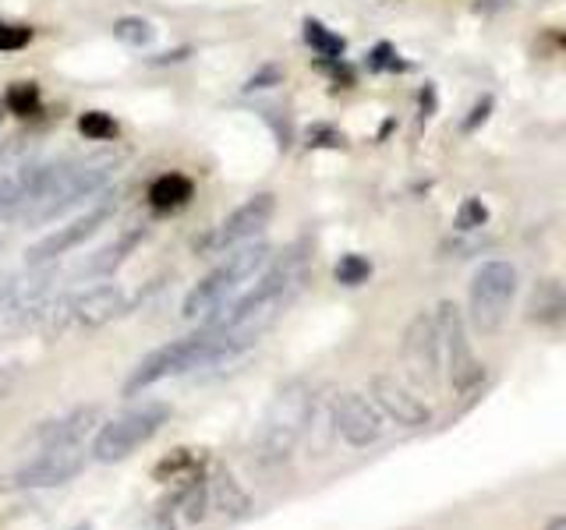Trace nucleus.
<instances>
[{"mask_svg":"<svg viewBox=\"0 0 566 530\" xmlns=\"http://www.w3.org/2000/svg\"><path fill=\"white\" fill-rule=\"evenodd\" d=\"M117 170H120V156H114V152L85 156V159H61L50 188L40 194V202H35L22 220L35 226V223L64 216L67 209H75L93 199V194H99Z\"/></svg>","mask_w":566,"mask_h":530,"instance_id":"nucleus-1","label":"nucleus"},{"mask_svg":"<svg viewBox=\"0 0 566 530\" xmlns=\"http://www.w3.org/2000/svg\"><path fill=\"white\" fill-rule=\"evenodd\" d=\"M312 389L308 382H287L273 396L270 411H265L259 432H255V459L262 467H280L294 456V449L305 438V424H308V411H312Z\"/></svg>","mask_w":566,"mask_h":530,"instance_id":"nucleus-2","label":"nucleus"},{"mask_svg":"<svg viewBox=\"0 0 566 530\" xmlns=\"http://www.w3.org/2000/svg\"><path fill=\"white\" fill-rule=\"evenodd\" d=\"M217 361H227L223 329L202 326L199 332L185 336V340H174L167 347L153 350L149 358H142L138 368L128 375V382H124V396H138V393H146L149 385L164 382L170 375H185L191 368H206Z\"/></svg>","mask_w":566,"mask_h":530,"instance_id":"nucleus-3","label":"nucleus"},{"mask_svg":"<svg viewBox=\"0 0 566 530\" xmlns=\"http://www.w3.org/2000/svg\"><path fill=\"white\" fill-rule=\"evenodd\" d=\"M273 258V247L270 244H241L234 247V255H227L217 269L209 276H202L199 283L191 287V294L185 297V318H206L217 308H223L230 297H234L248 279L259 276L265 265Z\"/></svg>","mask_w":566,"mask_h":530,"instance_id":"nucleus-4","label":"nucleus"},{"mask_svg":"<svg viewBox=\"0 0 566 530\" xmlns=\"http://www.w3.org/2000/svg\"><path fill=\"white\" fill-rule=\"evenodd\" d=\"M517 290H521V273L513 262L489 258L485 265H478L468 287V315L478 336H495L506 326Z\"/></svg>","mask_w":566,"mask_h":530,"instance_id":"nucleus-5","label":"nucleus"},{"mask_svg":"<svg viewBox=\"0 0 566 530\" xmlns=\"http://www.w3.org/2000/svg\"><path fill=\"white\" fill-rule=\"evenodd\" d=\"M124 311H128V297H124V290L114 287V283H96V287L67 294L57 300V305L43 308V329H46V336H57L67 326L99 329L106 322H114V318Z\"/></svg>","mask_w":566,"mask_h":530,"instance_id":"nucleus-6","label":"nucleus"},{"mask_svg":"<svg viewBox=\"0 0 566 530\" xmlns=\"http://www.w3.org/2000/svg\"><path fill=\"white\" fill-rule=\"evenodd\" d=\"M167 421H170V406L156 403V400L146 406H135V411L120 414L114 421H106L93 438V459L96 464H120V459H128L132 453L146 446Z\"/></svg>","mask_w":566,"mask_h":530,"instance_id":"nucleus-7","label":"nucleus"},{"mask_svg":"<svg viewBox=\"0 0 566 530\" xmlns=\"http://www.w3.org/2000/svg\"><path fill=\"white\" fill-rule=\"evenodd\" d=\"M436 332H439V350L447 358V375L453 393H471L482 382V361L471 350V332L468 318L460 311L457 300H439L436 305Z\"/></svg>","mask_w":566,"mask_h":530,"instance_id":"nucleus-8","label":"nucleus"},{"mask_svg":"<svg viewBox=\"0 0 566 530\" xmlns=\"http://www.w3.org/2000/svg\"><path fill=\"white\" fill-rule=\"evenodd\" d=\"M273 212H276V194H270V191L252 194V199L241 202L217 230H212L209 237L199 241V252L202 255H227V252H234V247L248 244L252 237H259L265 226H270Z\"/></svg>","mask_w":566,"mask_h":530,"instance_id":"nucleus-9","label":"nucleus"},{"mask_svg":"<svg viewBox=\"0 0 566 530\" xmlns=\"http://www.w3.org/2000/svg\"><path fill=\"white\" fill-rule=\"evenodd\" d=\"M400 361L407 375L421 385L439 382V332L432 311H415L400 336Z\"/></svg>","mask_w":566,"mask_h":530,"instance_id":"nucleus-10","label":"nucleus"},{"mask_svg":"<svg viewBox=\"0 0 566 530\" xmlns=\"http://www.w3.org/2000/svg\"><path fill=\"white\" fill-rule=\"evenodd\" d=\"M114 209H117V199H99L93 209L88 212H82L78 220H71L67 226H61V230H53L50 237H43V241H35L32 247H29V265H46V262H53V258H61V255H67L71 247H78V244H85L88 237L96 234V230L114 216Z\"/></svg>","mask_w":566,"mask_h":530,"instance_id":"nucleus-11","label":"nucleus"},{"mask_svg":"<svg viewBox=\"0 0 566 530\" xmlns=\"http://www.w3.org/2000/svg\"><path fill=\"white\" fill-rule=\"evenodd\" d=\"M371 400H376L379 411L400 424V428H424L432 421V406L424 403L415 389H407L400 379L394 375H371Z\"/></svg>","mask_w":566,"mask_h":530,"instance_id":"nucleus-12","label":"nucleus"},{"mask_svg":"<svg viewBox=\"0 0 566 530\" xmlns=\"http://www.w3.org/2000/svg\"><path fill=\"white\" fill-rule=\"evenodd\" d=\"M85 467V456L78 453V446L71 449H43L35 459L18 470L11 477L14 488H61L67 481H75Z\"/></svg>","mask_w":566,"mask_h":530,"instance_id":"nucleus-13","label":"nucleus"},{"mask_svg":"<svg viewBox=\"0 0 566 530\" xmlns=\"http://www.w3.org/2000/svg\"><path fill=\"white\" fill-rule=\"evenodd\" d=\"M336 432L354 449H365L382 435V414L361 393L336 396Z\"/></svg>","mask_w":566,"mask_h":530,"instance_id":"nucleus-14","label":"nucleus"},{"mask_svg":"<svg viewBox=\"0 0 566 530\" xmlns=\"http://www.w3.org/2000/svg\"><path fill=\"white\" fill-rule=\"evenodd\" d=\"M99 421V406H75L57 421H46L40 432H35V446L43 449H71L93 432V424Z\"/></svg>","mask_w":566,"mask_h":530,"instance_id":"nucleus-15","label":"nucleus"},{"mask_svg":"<svg viewBox=\"0 0 566 530\" xmlns=\"http://www.w3.org/2000/svg\"><path fill=\"white\" fill-rule=\"evenodd\" d=\"M209 502L217 506L223 517L230 520H244L248 512H252V495H248L238 477L230 474L227 467H217L212 470V481H209Z\"/></svg>","mask_w":566,"mask_h":530,"instance_id":"nucleus-16","label":"nucleus"},{"mask_svg":"<svg viewBox=\"0 0 566 530\" xmlns=\"http://www.w3.org/2000/svg\"><path fill=\"white\" fill-rule=\"evenodd\" d=\"M336 432V396H315L312 411H308V424H305V442L312 456H326L333 449Z\"/></svg>","mask_w":566,"mask_h":530,"instance_id":"nucleus-17","label":"nucleus"},{"mask_svg":"<svg viewBox=\"0 0 566 530\" xmlns=\"http://www.w3.org/2000/svg\"><path fill=\"white\" fill-rule=\"evenodd\" d=\"M142 234L146 230L142 226H132V230H124V234H117L111 244L106 247H99V252L88 258L82 269H78V276H85V279H99V276H111L114 269H120V262L128 258L132 252H135V244L142 241Z\"/></svg>","mask_w":566,"mask_h":530,"instance_id":"nucleus-18","label":"nucleus"},{"mask_svg":"<svg viewBox=\"0 0 566 530\" xmlns=\"http://www.w3.org/2000/svg\"><path fill=\"white\" fill-rule=\"evenodd\" d=\"M531 318L535 322H556V318L566 315V290L559 279H542L531 290V305H527Z\"/></svg>","mask_w":566,"mask_h":530,"instance_id":"nucleus-19","label":"nucleus"},{"mask_svg":"<svg viewBox=\"0 0 566 530\" xmlns=\"http://www.w3.org/2000/svg\"><path fill=\"white\" fill-rule=\"evenodd\" d=\"M149 202L159 212H170V209H181L191 202V181L185 173H164L156 177L153 188H149Z\"/></svg>","mask_w":566,"mask_h":530,"instance_id":"nucleus-20","label":"nucleus"},{"mask_svg":"<svg viewBox=\"0 0 566 530\" xmlns=\"http://www.w3.org/2000/svg\"><path fill=\"white\" fill-rule=\"evenodd\" d=\"M305 40H308V46H312L323 61H340L344 40H340V35H333L326 25H318L315 18H308V22H305Z\"/></svg>","mask_w":566,"mask_h":530,"instance_id":"nucleus-21","label":"nucleus"},{"mask_svg":"<svg viewBox=\"0 0 566 530\" xmlns=\"http://www.w3.org/2000/svg\"><path fill=\"white\" fill-rule=\"evenodd\" d=\"M78 131L88 141H114L120 135V124L111 114H103V110H88V114L78 117Z\"/></svg>","mask_w":566,"mask_h":530,"instance_id":"nucleus-22","label":"nucleus"},{"mask_svg":"<svg viewBox=\"0 0 566 530\" xmlns=\"http://www.w3.org/2000/svg\"><path fill=\"white\" fill-rule=\"evenodd\" d=\"M333 276L340 287H365L368 276H371V262L365 255H344L340 262H336Z\"/></svg>","mask_w":566,"mask_h":530,"instance_id":"nucleus-23","label":"nucleus"},{"mask_svg":"<svg viewBox=\"0 0 566 530\" xmlns=\"http://www.w3.org/2000/svg\"><path fill=\"white\" fill-rule=\"evenodd\" d=\"M8 110L18 117H32L40 110V85L35 82H18L8 88Z\"/></svg>","mask_w":566,"mask_h":530,"instance_id":"nucleus-24","label":"nucleus"},{"mask_svg":"<svg viewBox=\"0 0 566 530\" xmlns=\"http://www.w3.org/2000/svg\"><path fill=\"white\" fill-rule=\"evenodd\" d=\"M114 35L120 43H128V46H146V43H153L156 29L146 22V18H117Z\"/></svg>","mask_w":566,"mask_h":530,"instance_id":"nucleus-25","label":"nucleus"},{"mask_svg":"<svg viewBox=\"0 0 566 530\" xmlns=\"http://www.w3.org/2000/svg\"><path fill=\"white\" fill-rule=\"evenodd\" d=\"M489 223V209L482 199H464L457 205V216H453V226L460 234H471V230H482Z\"/></svg>","mask_w":566,"mask_h":530,"instance_id":"nucleus-26","label":"nucleus"},{"mask_svg":"<svg viewBox=\"0 0 566 530\" xmlns=\"http://www.w3.org/2000/svg\"><path fill=\"white\" fill-rule=\"evenodd\" d=\"M29 43H32V29H29V25L0 22V53H11V50H25Z\"/></svg>","mask_w":566,"mask_h":530,"instance_id":"nucleus-27","label":"nucleus"},{"mask_svg":"<svg viewBox=\"0 0 566 530\" xmlns=\"http://www.w3.org/2000/svg\"><path fill=\"white\" fill-rule=\"evenodd\" d=\"M376 71H382V67H389V71H403L407 64L403 61H397V50L389 46V43H379L376 50H371V61H368Z\"/></svg>","mask_w":566,"mask_h":530,"instance_id":"nucleus-28","label":"nucleus"},{"mask_svg":"<svg viewBox=\"0 0 566 530\" xmlns=\"http://www.w3.org/2000/svg\"><path fill=\"white\" fill-rule=\"evenodd\" d=\"M489 110H492V96H482V99H478L474 110L464 117V124H460V131H464V135L478 131V128H482V124L489 120Z\"/></svg>","mask_w":566,"mask_h":530,"instance_id":"nucleus-29","label":"nucleus"},{"mask_svg":"<svg viewBox=\"0 0 566 530\" xmlns=\"http://www.w3.org/2000/svg\"><path fill=\"white\" fill-rule=\"evenodd\" d=\"M206 506H209V485H199L191 491V499H188V520L199 523L206 517Z\"/></svg>","mask_w":566,"mask_h":530,"instance_id":"nucleus-30","label":"nucleus"},{"mask_svg":"<svg viewBox=\"0 0 566 530\" xmlns=\"http://www.w3.org/2000/svg\"><path fill=\"white\" fill-rule=\"evenodd\" d=\"M18 379H22V364H4V368H0V400L14 393Z\"/></svg>","mask_w":566,"mask_h":530,"instance_id":"nucleus-31","label":"nucleus"},{"mask_svg":"<svg viewBox=\"0 0 566 530\" xmlns=\"http://www.w3.org/2000/svg\"><path fill=\"white\" fill-rule=\"evenodd\" d=\"M276 78H280V71H276V67H265L262 75H255V78L248 82L244 88H248V93H252V88H265V82H276Z\"/></svg>","mask_w":566,"mask_h":530,"instance_id":"nucleus-32","label":"nucleus"},{"mask_svg":"<svg viewBox=\"0 0 566 530\" xmlns=\"http://www.w3.org/2000/svg\"><path fill=\"white\" fill-rule=\"evenodd\" d=\"M545 530H566V517H553L545 523Z\"/></svg>","mask_w":566,"mask_h":530,"instance_id":"nucleus-33","label":"nucleus"},{"mask_svg":"<svg viewBox=\"0 0 566 530\" xmlns=\"http://www.w3.org/2000/svg\"><path fill=\"white\" fill-rule=\"evenodd\" d=\"M0 252H4V241H0Z\"/></svg>","mask_w":566,"mask_h":530,"instance_id":"nucleus-34","label":"nucleus"},{"mask_svg":"<svg viewBox=\"0 0 566 530\" xmlns=\"http://www.w3.org/2000/svg\"><path fill=\"white\" fill-rule=\"evenodd\" d=\"M563 46H566V35H563Z\"/></svg>","mask_w":566,"mask_h":530,"instance_id":"nucleus-35","label":"nucleus"}]
</instances>
